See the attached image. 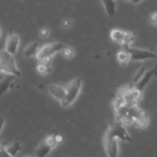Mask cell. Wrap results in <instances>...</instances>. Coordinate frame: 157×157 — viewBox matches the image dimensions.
<instances>
[{
    "mask_svg": "<svg viewBox=\"0 0 157 157\" xmlns=\"http://www.w3.org/2000/svg\"><path fill=\"white\" fill-rule=\"evenodd\" d=\"M82 87V80L80 78H77L71 81L65 87L66 94L64 101L61 103V106L64 108L70 107L78 98Z\"/></svg>",
    "mask_w": 157,
    "mask_h": 157,
    "instance_id": "obj_1",
    "label": "cell"
},
{
    "mask_svg": "<svg viewBox=\"0 0 157 157\" xmlns=\"http://www.w3.org/2000/svg\"><path fill=\"white\" fill-rule=\"evenodd\" d=\"M0 66L4 73L14 75L17 78L20 76V71L15 64L14 55L6 50H0Z\"/></svg>",
    "mask_w": 157,
    "mask_h": 157,
    "instance_id": "obj_2",
    "label": "cell"
},
{
    "mask_svg": "<svg viewBox=\"0 0 157 157\" xmlns=\"http://www.w3.org/2000/svg\"><path fill=\"white\" fill-rule=\"evenodd\" d=\"M65 46V44L61 42H52L44 44L42 47L38 48L35 57L39 61L46 59H52L55 54L61 52Z\"/></svg>",
    "mask_w": 157,
    "mask_h": 157,
    "instance_id": "obj_3",
    "label": "cell"
},
{
    "mask_svg": "<svg viewBox=\"0 0 157 157\" xmlns=\"http://www.w3.org/2000/svg\"><path fill=\"white\" fill-rule=\"evenodd\" d=\"M110 36L112 41L117 44H121L122 46V48L130 46L131 43L135 39L133 33L118 29L111 30Z\"/></svg>",
    "mask_w": 157,
    "mask_h": 157,
    "instance_id": "obj_4",
    "label": "cell"
},
{
    "mask_svg": "<svg viewBox=\"0 0 157 157\" xmlns=\"http://www.w3.org/2000/svg\"><path fill=\"white\" fill-rule=\"evenodd\" d=\"M123 49L128 52L129 55H130V61H141L148 59H156L157 58L156 53H154L151 51L133 48L131 46L124 48Z\"/></svg>",
    "mask_w": 157,
    "mask_h": 157,
    "instance_id": "obj_5",
    "label": "cell"
},
{
    "mask_svg": "<svg viewBox=\"0 0 157 157\" xmlns=\"http://www.w3.org/2000/svg\"><path fill=\"white\" fill-rule=\"evenodd\" d=\"M107 131L113 136L120 139L121 140L124 141V142H132L133 141L126 129L125 125H124L121 121H117V120L110 124L108 129H107Z\"/></svg>",
    "mask_w": 157,
    "mask_h": 157,
    "instance_id": "obj_6",
    "label": "cell"
},
{
    "mask_svg": "<svg viewBox=\"0 0 157 157\" xmlns=\"http://www.w3.org/2000/svg\"><path fill=\"white\" fill-rule=\"evenodd\" d=\"M104 147L108 156L117 157L119 155L117 138L112 136L107 130L104 137Z\"/></svg>",
    "mask_w": 157,
    "mask_h": 157,
    "instance_id": "obj_7",
    "label": "cell"
},
{
    "mask_svg": "<svg viewBox=\"0 0 157 157\" xmlns=\"http://www.w3.org/2000/svg\"><path fill=\"white\" fill-rule=\"evenodd\" d=\"M156 76H157V64L155 65L153 68L150 69V70H146V71L144 72V75L141 77L140 79L136 83L133 84V86L135 88L137 89L138 90L143 92L144 91V89L145 88V87L147 85V84L150 82V80H151L153 77Z\"/></svg>",
    "mask_w": 157,
    "mask_h": 157,
    "instance_id": "obj_8",
    "label": "cell"
},
{
    "mask_svg": "<svg viewBox=\"0 0 157 157\" xmlns=\"http://www.w3.org/2000/svg\"><path fill=\"white\" fill-rule=\"evenodd\" d=\"M20 44V38L18 35L13 33L12 32H9L6 41L5 50L10 53L11 55H15L18 52V46Z\"/></svg>",
    "mask_w": 157,
    "mask_h": 157,
    "instance_id": "obj_9",
    "label": "cell"
},
{
    "mask_svg": "<svg viewBox=\"0 0 157 157\" xmlns=\"http://www.w3.org/2000/svg\"><path fill=\"white\" fill-rule=\"evenodd\" d=\"M48 91L50 94L51 96L56 99L61 104L64 101L66 94V88L64 86L60 84H52L48 87Z\"/></svg>",
    "mask_w": 157,
    "mask_h": 157,
    "instance_id": "obj_10",
    "label": "cell"
},
{
    "mask_svg": "<svg viewBox=\"0 0 157 157\" xmlns=\"http://www.w3.org/2000/svg\"><path fill=\"white\" fill-rule=\"evenodd\" d=\"M17 77L11 74H6V76L0 81V97L4 95L10 88L11 84Z\"/></svg>",
    "mask_w": 157,
    "mask_h": 157,
    "instance_id": "obj_11",
    "label": "cell"
},
{
    "mask_svg": "<svg viewBox=\"0 0 157 157\" xmlns=\"http://www.w3.org/2000/svg\"><path fill=\"white\" fill-rule=\"evenodd\" d=\"M107 15L113 18L117 12V2L115 0H101Z\"/></svg>",
    "mask_w": 157,
    "mask_h": 157,
    "instance_id": "obj_12",
    "label": "cell"
},
{
    "mask_svg": "<svg viewBox=\"0 0 157 157\" xmlns=\"http://www.w3.org/2000/svg\"><path fill=\"white\" fill-rule=\"evenodd\" d=\"M52 150H53V148L50 147L44 140L35 150V156L38 157L46 156L52 152Z\"/></svg>",
    "mask_w": 157,
    "mask_h": 157,
    "instance_id": "obj_13",
    "label": "cell"
},
{
    "mask_svg": "<svg viewBox=\"0 0 157 157\" xmlns=\"http://www.w3.org/2000/svg\"><path fill=\"white\" fill-rule=\"evenodd\" d=\"M38 48H39V44H38V41H34V42L29 44L25 48V50L23 51V56L26 58H29L33 56H35Z\"/></svg>",
    "mask_w": 157,
    "mask_h": 157,
    "instance_id": "obj_14",
    "label": "cell"
},
{
    "mask_svg": "<svg viewBox=\"0 0 157 157\" xmlns=\"http://www.w3.org/2000/svg\"><path fill=\"white\" fill-rule=\"evenodd\" d=\"M52 59H46L40 61V63L37 66V71L41 75H47L50 70V62Z\"/></svg>",
    "mask_w": 157,
    "mask_h": 157,
    "instance_id": "obj_15",
    "label": "cell"
},
{
    "mask_svg": "<svg viewBox=\"0 0 157 157\" xmlns=\"http://www.w3.org/2000/svg\"><path fill=\"white\" fill-rule=\"evenodd\" d=\"M117 59L120 64L126 65L130 61V55L127 51L122 48V50L120 51L117 55Z\"/></svg>",
    "mask_w": 157,
    "mask_h": 157,
    "instance_id": "obj_16",
    "label": "cell"
},
{
    "mask_svg": "<svg viewBox=\"0 0 157 157\" xmlns=\"http://www.w3.org/2000/svg\"><path fill=\"white\" fill-rule=\"evenodd\" d=\"M143 113H144V111L136 104H133V105H130L128 107L127 113L130 115L134 119V121H136Z\"/></svg>",
    "mask_w": 157,
    "mask_h": 157,
    "instance_id": "obj_17",
    "label": "cell"
},
{
    "mask_svg": "<svg viewBox=\"0 0 157 157\" xmlns=\"http://www.w3.org/2000/svg\"><path fill=\"white\" fill-rule=\"evenodd\" d=\"M136 126L140 129H144L147 127L149 124V117L145 112L142 113L137 119L135 121Z\"/></svg>",
    "mask_w": 157,
    "mask_h": 157,
    "instance_id": "obj_18",
    "label": "cell"
},
{
    "mask_svg": "<svg viewBox=\"0 0 157 157\" xmlns=\"http://www.w3.org/2000/svg\"><path fill=\"white\" fill-rule=\"evenodd\" d=\"M21 150V144L19 142H14L13 144L11 146H9L8 148H6V151H7L8 154L9 155V156H16L17 153Z\"/></svg>",
    "mask_w": 157,
    "mask_h": 157,
    "instance_id": "obj_19",
    "label": "cell"
},
{
    "mask_svg": "<svg viewBox=\"0 0 157 157\" xmlns=\"http://www.w3.org/2000/svg\"><path fill=\"white\" fill-rule=\"evenodd\" d=\"M61 53H62L63 56L67 59H71L75 55V51L72 48L69 47V46H65L64 48L61 50Z\"/></svg>",
    "mask_w": 157,
    "mask_h": 157,
    "instance_id": "obj_20",
    "label": "cell"
},
{
    "mask_svg": "<svg viewBox=\"0 0 157 157\" xmlns=\"http://www.w3.org/2000/svg\"><path fill=\"white\" fill-rule=\"evenodd\" d=\"M119 121H121V122L125 126H130L135 122L134 119H133V118L130 115H129L128 113H127V114L124 115V116L123 117L121 118Z\"/></svg>",
    "mask_w": 157,
    "mask_h": 157,
    "instance_id": "obj_21",
    "label": "cell"
},
{
    "mask_svg": "<svg viewBox=\"0 0 157 157\" xmlns=\"http://www.w3.org/2000/svg\"><path fill=\"white\" fill-rule=\"evenodd\" d=\"M145 71H146V67H141V68H140L139 70H138L137 71H136V73L135 74L134 77H133V84L136 83L138 81H139L141 77H142L143 75H144V72H145Z\"/></svg>",
    "mask_w": 157,
    "mask_h": 157,
    "instance_id": "obj_22",
    "label": "cell"
},
{
    "mask_svg": "<svg viewBox=\"0 0 157 157\" xmlns=\"http://www.w3.org/2000/svg\"><path fill=\"white\" fill-rule=\"evenodd\" d=\"M0 157H9V155L6 151V148L1 143H0Z\"/></svg>",
    "mask_w": 157,
    "mask_h": 157,
    "instance_id": "obj_23",
    "label": "cell"
},
{
    "mask_svg": "<svg viewBox=\"0 0 157 157\" xmlns=\"http://www.w3.org/2000/svg\"><path fill=\"white\" fill-rule=\"evenodd\" d=\"M150 21L153 24L156 25H157V12L152 14L151 16H150Z\"/></svg>",
    "mask_w": 157,
    "mask_h": 157,
    "instance_id": "obj_24",
    "label": "cell"
},
{
    "mask_svg": "<svg viewBox=\"0 0 157 157\" xmlns=\"http://www.w3.org/2000/svg\"><path fill=\"white\" fill-rule=\"evenodd\" d=\"M48 30L47 29H42L41 30V32H40V35H41V37H43V38H46V37L48 36Z\"/></svg>",
    "mask_w": 157,
    "mask_h": 157,
    "instance_id": "obj_25",
    "label": "cell"
},
{
    "mask_svg": "<svg viewBox=\"0 0 157 157\" xmlns=\"http://www.w3.org/2000/svg\"><path fill=\"white\" fill-rule=\"evenodd\" d=\"M5 123H6V121H5V118L3 116H0V133L2 130L3 127L5 125Z\"/></svg>",
    "mask_w": 157,
    "mask_h": 157,
    "instance_id": "obj_26",
    "label": "cell"
},
{
    "mask_svg": "<svg viewBox=\"0 0 157 157\" xmlns=\"http://www.w3.org/2000/svg\"><path fill=\"white\" fill-rule=\"evenodd\" d=\"M55 139H56V141H57V143H58V144H61V143L63 141L62 136H61V135H59V134L55 135Z\"/></svg>",
    "mask_w": 157,
    "mask_h": 157,
    "instance_id": "obj_27",
    "label": "cell"
},
{
    "mask_svg": "<svg viewBox=\"0 0 157 157\" xmlns=\"http://www.w3.org/2000/svg\"><path fill=\"white\" fill-rule=\"evenodd\" d=\"M71 25V21H68V20H64V21H63V25H64V28L70 27Z\"/></svg>",
    "mask_w": 157,
    "mask_h": 157,
    "instance_id": "obj_28",
    "label": "cell"
},
{
    "mask_svg": "<svg viewBox=\"0 0 157 157\" xmlns=\"http://www.w3.org/2000/svg\"><path fill=\"white\" fill-rule=\"evenodd\" d=\"M126 1L129 2H130L131 4L137 5V4H139V3H140L143 0H126Z\"/></svg>",
    "mask_w": 157,
    "mask_h": 157,
    "instance_id": "obj_29",
    "label": "cell"
},
{
    "mask_svg": "<svg viewBox=\"0 0 157 157\" xmlns=\"http://www.w3.org/2000/svg\"><path fill=\"white\" fill-rule=\"evenodd\" d=\"M1 72H2V68H1V66H0V73H1Z\"/></svg>",
    "mask_w": 157,
    "mask_h": 157,
    "instance_id": "obj_30",
    "label": "cell"
},
{
    "mask_svg": "<svg viewBox=\"0 0 157 157\" xmlns=\"http://www.w3.org/2000/svg\"><path fill=\"white\" fill-rule=\"evenodd\" d=\"M0 38H1V29H0Z\"/></svg>",
    "mask_w": 157,
    "mask_h": 157,
    "instance_id": "obj_31",
    "label": "cell"
},
{
    "mask_svg": "<svg viewBox=\"0 0 157 157\" xmlns=\"http://www.w3.org/2000/svg\"><path fill=\"white\" fill-rule=\"evenodd\" d=\"M156 55H157V52H156Z\"/></svg>",
    "mask_w": 157,
    "mask_h": 157,
    "instance_id": "obj_32",
    "label": "cell"
}]
</instances>
